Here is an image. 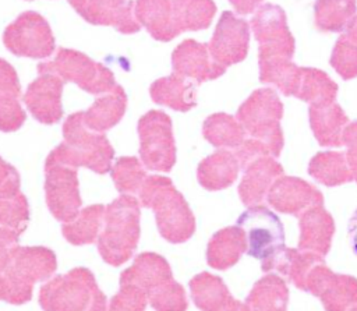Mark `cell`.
<instances>
[{
    "mask_svg": "<svg viewBox=\"0 0 357 311\" xmlns=\"http://www.w3.org/2000/svg\"><path fill=\"white\" fill-rule=\"evenodd\" d=\"M4 46L14 54L32 59L49 57L54 38L47 21L35 11L20 14L3 33Z\"/></svg>",
    "mask_w": 357,
    "mask_h": 311,
    "instance_id": "10",
    "label": "cell"
},
{
    "mask_svg": "<svg viewBox=\"0 0 357 311\" xmlns=\"http://www.w3.org/2000/svg\"><path fill=\"white\" fill-rule=\"evenodd\" d=\"M238 170L240 163L236 153L226 149H219L206 156L198 165L197 179L204 188L218 191L230 187L236 181Z\"/></svg>",
    "mask_w": 357,
    "mask_h": 311,
    "instance_id": "27",
    "label": "cell"
},
{
    "mask_svg": "<svg viewBox=\"0 0 357 311\" xmlns=\"http://www.w3.org/2000/svg\"><path fill=\"white\" fill-rule=\"evenodd\" d=\"M110 176L121 194H135L146 179L145 166L135 156H121L112 165Z\"/></svg>",
    "mask_w": 357,
    "mask_h": 311,
    "instance_id": "37",
    "label": "cell"
},
{
    "mask_svg": "<svg viewBox=\"0 0 357 311\" xmlns=\"http://www.w3.org/2000/svg\"><path fill=\"white\" fill-rule=\"evenodd\" d=\"M308 173L326 187H336L353 181L346 153L342 152H318L308 163Z\"/></svg>",
    "mask_w": 357,
    "mask_h": 311,
    "instance_id": "32",
    "label": "cell"
},
{
    "mask_svg": "<svg viewBox=\"0 0 357 311\" xmlns=\"http://www.w3.org/2000/svg\"><path fill=\"white\" fill-rule=\"evenodd\" d=\"M346 158L353 174V180L357 183V148L356 149H347Z\"/></svg>",
    "mask_w": 357,
    "mask_h": 311,
    "instance_id": "48",
    "label": "cell"
},
{
    "mask_svg": "<svg viewBox=\"0 0 357 311\" xmlns=\"http://www.w3.org/2000/svg\"><path fill=\"white\" fill-rule=\"evenodd\" d=\"M79 15L93 25H110L123 33L139 31L131 0H88Z\"/></svg>",
    "mask_w": 357,
    "mask_h": 311,
    "instance_id": "24",
    "label": "cell"
},
{
    "mask_svg": "<svg viewBox=\"0 0 357 311\" xmlns=\"http://www.w3.org/2000/svg\"><path fill=\"white\" fill-rule=\"evenodd\" d=\"M350 311H357V305H356V307H353Z\"/></svg>",
    "mask_w": 357,
    "mask_h": 311,
    "instance_id": "51",
    "label": "cell"
},
{
    "mask_svg": "<svg viewBox=\"0 0 357 311\" xmlns=\"http://www.w3.org/2000/svg\"><path fill=\"white\" fill-rule=\"evenodd\" d=\"M229 1L238 14H250L255 11L262 3V0H229Z\"/></svg>",
    "mask_w": 357,
    "mask_h": 311,
    "instance_id": "46",
    "label": "cell"
},
{
    "mask_svg": "<svg viewBox=\"0 0 357 311\" xmlns=\"http://www.w3.org/2000/svg\"><path fill=\"white\" fill-rule=\"evenodd\" d=\"M298 218V250L311 251L325 257L335 234V222L332 215L324 206H312L304 211Z\"/></svg>",
    "mask_w": 357,
    "mask_h": 311,
    "instance_id": "22",
    "label": "cell"
},
{
    "mask_svg": "<svg viewBox=\"0 0 357 311\" xmlns=\"http://www.w3.org/2000/svg\"><path fill=\"white\" fill-rule=\"evenodd\" d=\"M247 238V254L259 261L284 245V230L280 219L265 205L248 206L237 219Z\"/></svg>",
    "mask_w": 357,
    "mask_h": 311,
    "instance_id": "11",
    "label": "cell"
},
{
    "mask_svg": "<svg viewBox=\"0 0 357 311\" xmlns=\"http://www.w3.org/2000/svg\"><path fill=\"white\" fill-rule=\"evenodd\" d=\"M310 126L318 144L322 146H342V134L349 124L343 109L336 103L310 106Z\"/></svg>",
    "mask_w": 357,
    "mask_h": 311,
    "instance_id": "28",
    "label": "cell"
},
{
    "mask_svg": "<svg viewBox=\"0 0 357 311\" xmlns=\"http://www.w3.org/2000/svg\"><path fill=\"white\" fill-rule=\"evenodd\" d=\"M194 304L201 311H245L244 303L236 300L223 279L209 272H201L190 280Z\"/></svg>",
    "mask_w": 357,
    "mask_h": 311,
    "instance_id": "23",
    "label": "cell"
},
{
    "mask_svg": "<svg viewBox=\"0 0 357 311\" xmlns=\"http://www.w3.org/2000/svg\"><path fill=\"white\" fill-rule=\"evenodd\" d=\"M304 291L318 297L325 311H350L357 305V279L332 272L325 262L311 268Z\"/></svg>",
    "mask_w": 357,
    "mask_h": 311,
    "instance_id": "14",
    "label": "cell"
},
{
    "mask_svg": "<svg viewBox=\"0 0 357 311\" xmlns=\"http://www.w3.org/2000/svg\"><path fill=\"white\" fill-rule=\"evenodd\" d=\"M20 174L17 169L0 156V197L20 192Z\"/></svg>",
    "mask_w": 357,
    "mask_h": 311,
    "instance_id": "44",
    "label": "cell"
},
{
    "mask_svg": "<svg viewBox=\"0 0 357 311\" xmlns=\"http://www.w3.org/2000/svg\"><path fill=\"white\" fill-rule=\"evenodd\" d=\"M188 0H137L134 14L156 40L167 42L183 32V14Z\"/></svg>",
    "mask_w": 357,
    "mask_h": 311,
    "instance_id": "16",
    "label": "cell"
},
{
    "mask_svg": "<svg viewBox=\"0 0 357 311\" xmlns=\"http://www.w3.org/2000/svg\"><path fill=\"white\" fill-rule=\"evenodd\" d=\"M38 73H54L64 81L74 82L92 95L110 92L119 85L107 67L93 61L81 52L64 47L57 50V54L52 61L40 63L38 66Z\"/></svg>",
    "mask_w": 357,
    "mask_h": 311,
    "instance_id": "8",
    "label": "cell"
},
{
    "mask_svg": "<svg viewBox=\"0 0 357 311\" xmlns=\"http://www.w3.org/2000/svg\"><path fill=\"white\" fill-rule=\"evenodd\" d=\"M64 79L54 73H40L24 95L29 113L42 124H56L63 116L61 93Z\"/></svg>",
    "mask_w": 357,
    "mask_h": 311,
    "instance_id": "18",
    "label": "cell"
},
{
    "mask_svg": "<svg viewBox=\"0 0 357 311\" xmlns=\"http://www.w3.org/2000/svg\"><path fill=\"white\" fill-rule=\"evenodd\" d=\"M139 219V201L131 194H121L105 208L98 251L106 264L119 266L132 257L141 234Z\"/></svg>",
    "mask_w": 357,
    "mask_h": 311,
    "instance_id": "4",
    "label": "cell"
},
{
    "mask_svg": "<svg viewBox=\"0 0 357 311\" xmlns=\"http://www.w3.org/2000/svg\"><path fill=\"white\" fill-rule=\"evenodd\" d=\"M43 311H106V296L93 273L84 266L54 276L39 289Z\"/></svg>",
    "mask_w": 357,
    "mask_h": 311,
    "instance_id": "6",
    "label": "cell"
},
{
    "mask_svg": "<svg viewBox=\"0 0 357 311\" xmlns=\"http://www.w3.org/2000/svg\"><path fill=\"white\" fill-rule=\"evenodd\" d=\"M139 158L145 169L170 172L176 163V144L170 117L160 110L145 113L138 121Z\"/></svg>",
    "mask_w": 357,
    "mask_h": 311,
    "instance_id": "9",
    "label": "cell"
},
{
    "mask_svg": "<svg viewBox=\"0 0 357 311\" xmlns=\"http://www.w3.org/2000/svg\"><path fill=\"white\" fill-rule=\"evenodd\" d=\"M331 66L343 79L357 77V45L342 35L332 50Z\"/></svg>",
    "mask_w": 357,
    "mask_h": 311,
    "instance_id": "39",
    "label": "cell"
},
{
    "mask_svg": "<svg viewBox=\"0 0 357 311\" xmlns=\"http://www.w3.org/2000/svg\"><path fill=\"white\" fill-rule=\"evenodd\" d=\"M197 82L176 73L156 79L149 93L155 103L167 106L173 110L187 112L197 105Z\"/></svg>",
    "mask_w": 357,
    "mask_h": 311,
    "instance_id": "26",
    "label": "cell"
},
{
    "mask_svg": "<svg viewBox=\"0 0 357 311\" xmlns=\"http://www.w3.org/2000/svg\"><path fill=\"white\" fill-rule=\"evenodd\" d=\"M127 107V95L117 85L113 91L98 98L88 110L82 112L85 126L96 132H105L114 127L124 116Z\"/></svg>",
    "mask_w": 357,
    "mask_h": 311,
    "instance_id": "29",
    "label": "cell"
},
{
    "mask_svg": "<svg viewBox=\"0 0 357 311\" xmlns=\"http://www.w3.org/2000/svg\"><path fill=\"white\" fill-rule=\"evenodd\" d=\"M21 85L14 67L0 59V100L6 98H20Z\"/></svg>",
    "mask_w": 357,
    "mask_h": 311,
    "instance_id": "43",
    "label": "cell"
},
{
    "mask_svg": "<svg viewBox=\"0 0 357 311\" xmlns=\"http://www.w3.org/2000/svg\"><path fill=\"white\" fill-rule=\"evenodd\" d=\"M356 15V0H315L314 4V21L321 32H343Z\"/></svg>",
    "mask_w": 357,
    "mask_h": 311,
    "instance_id": "35",
    "label": "cell"
},
{
    "mask_svg": "<svg viewBox=\"0 0 357 311\" xmlns=\"http://www.w3.org/2000/svg\"><path fill=\"white\" fill-rule=\"evenodd\" d=\"M142 206L155 212L159 234L169 243L180 244L195 232V218L183 194L165 176H146L138 191Z\"/></svg>",
    "mask_w": 357,
    "mask_h": 311,
    "instance_id": "2",
    "label": "cell"
},
{
    "mask_svg": "<svg viewBox=\"0 0 357 311\" xmlns=\"http://www.w3.org/2000/svg\"><path fill=\"white\" fill-rule=\"evenodd\" d=\"M342 142L346 145L347 149H356L357 148V120L353 123H349L342 134Z\"/></svg>",
    "mask_w": 357,
    "mask_h": 311,
    "instance_id": "45",
    "label": "cell"
},
{
    "mask_svg": "<svg viewBox=\"0 0 357 311\" xmlns=\"http://www.w3.org/2000/svg\"><path fill=\"white\" fill-rule=\"evenodd\" d=\"M25 117L20 98H6L0 100V131L11 132L18 130L24 124Z\"/></svg>",
    "mask_w": 357,
    "mask_h": 311,
    "instance_id": "42",
    "label": "cell"
},
{
    "mask_svg": "<svg viewBox=\"0 0 357 311\" xmlns=\"http://www.w3.org/2000/svg\"><path fill=\"white\" fill-rule=\"evenodd\" d=\"M243 179L238 184V195L245 206L262 204L273 181L283 176L282 165L272 155H261L245 163Z\"/></svg>",
    "mask_w": 357,
    "mask_h": 311,
    "instance_id": "20",
    "label": "cell"
},
{
    "mask_svg": "<svg viewBox=\"0 0 357 311\" xmlns=\"http://www.w3.org/2000/svg\"><path fill=\"white\" fill-rule=\"evenodd\" d=\"M21 233L0 226V301L24 304L31 300L33 285L49 279L57 268L47 247L18 244Z\"/></svg>",
    "mask_w": 357,
    "mask_h": 311,
    "instance_id": "1",
    "label": "cell"
},
{
    "mask_svg": "<svg viewBox=\"0 0 357 311\" xmlns=\"http://www.w3.org/2000/svg\"><path fill=\"white\" fill-rule=\"evenodd\" d=\"M337 85L329 75L318 68L301 67L300 79L294 98L307 102L310 106L329 105L336 100Z\"/></svg>",
    "mask_w": 357,
    "mask_h": 311,
    "instance_id": "31",
    "label": "cell"
},
{
    "mask_svg": "<svg viewBox=\"0 0 357 311\" xmlns=\"http://www.w3.org/2000/svg\"><path fill=\"white\" fill-rule=\"evenodd\" d=\"M325 257L311 251L298 248H289L282 245L275 252L261 261V269L268 272H278L290 280L297 289L304 290L305 278L311 268L319 262H325Z\"/></svg>",
    "mask_w": 357,
    "mask_h": 311,
    "instance_id": "21",
    "label": "cell"
},
{
    "mask_svg": "<svg viewBox=\"0 0 357 311\" xmlns=\"http://www.w3.org/2000/svg\"><path fill=\"white\" fill-rule=\"evenodd\" d=\"M120 282L139 286L155 311H185L184 287L174 280L166 258L156 252H141L120 275Z\"/></svg>",
    "mask_w": 357,
    "mask_h": 311,
    "instance_id": "5",
    "label": "cell"
},
{
    "mask_svg": "<svg viewBox=\"0 0 357 311\" xmlns=\"http://www.w3.org/2000/svg\"><path fill=\"white\" fill-rule=\"evenodd\" d=\"M347 236L351 251L357 255V209L353 212L349 225H347Z\"/></svg>",
    "mask_w": 357,
    "mask_h": 311,
    "instance_id": "47",
    "label": "cell"
},
{
    "mask_svg": "<svg viewBox=\"0 0 357 311\" xmlns=\"http://www.w3.org/2000/svg\"><path fill=\"white\" fill-rule=\"evenodd\" d=\"M349 40H351L353 43L357 45V15L351 20V22L347 25V28L344 29L343 33Z\"/></svg>",
    "mask_w": 357,
    "mask_h": 311,
    "instance_id": "49",
    "label": "cell"
},
{
    "mask_svg": "<svg viewBox=\"0 0 357 311\" xmlns=\"http://www.w3.org/2000/svg\"><path fill=\"white\" fill-rule=\"evenodd\" d=\"M248 43V22L238 18L231 11H225L219 18L208 47L213 61L226 68L245 59Z\"/></svg>",
    "mask_w": 357,
    "mask_h": 311,
    "instance_id": "15",
    "label": "cell"
},
{
    "mask_svg": "<svg viewBox=\"0 0 357 311\" xmlns=\"http://www.w3.org/2000/svg\"><path fill=\"white\" fill-rule=\"evenodd\" d=\"M247 252V238L244 230L236 225L216 232L206 245V262L211 268L225 271L237 264Z\"/></svg>",
    "mask_w": 357,
    "mask_h": 311,
    "instance_id": "25",
    "label": "cell"
},
{
    "mask_svg": "<svg viewBox=\"0 0 357 311\" xmlns=\"http://www.w3.org/2000/svg\"><path fill=\"white\" fill-rule=\"evenodd\" d=\"M205 139L216 148H238L245 139V130L240 121L227 113H215L202 126Z\"/></svg>",
    "mask_w": 357,
    "mask_h": 311,
    "instance_id": "36",
    "label": "cell"
},
{
    "mask_svg": "<svg viewBox=\"0 0 357 311\" xmlns=\"http://www.w3.org/2000/svg\"><path fill=\"white\" fill-rule=\"evenodd\" d=\"M29 220V205L20 191L14 195L0 197V226L22 233Z\"/></svg>",
    "mask_w": 357,
    "mask_h": 311,
    "instance_id": "38",
    "label": "cell"
},
{
    "mask_svg": "<svg viewBox=\"0 0 357 311\" xmlns=\"http://www.w3.org/2000/svg\"><path fill=\"white\" fill-rule=\"evenodd\" d=\"M266 201L273 209L294 216L308 208L324 206L322 192L305 180L293 176L278 177L268 191Z\"/></svg>",
    "mask_w": 357,
    "mask_h": 311,
    "instance_id": "17",
    "label": "cell"
},
{
    "mask_svg": "<svg viewBox=\"0 0 357 311\" xmlns=\"http://www.w3.org/2000/svg\"><path fill=\"white\" fill-rule=\"evenodd\" d=\"M173 71L197 84L220 77L226 68L213 61L209 47L192 39L181 42L172 54Z\"/></svg>",
    "mask_w": 357,
    "mask_h": 311,
    "instance_id": "19",
    "label": "cell"
},
{
    "mask_svg": "<svg viewBox=\"0 0 357 311\" xmlns=\"http://www.w3.org/2000/svg\"><path fill=\"white\" fill-rule=\"evenodd\" d=\"M251 29L258 42V59L293 57L294 38L287 26L286 14L276 4H262L251 18Z\"/></svg>",
    "mask_w": 357,
    "mask_h": 311,
    "instance_id": "12",
    "label": "cell"
},
{
    "mask_svg": "<svg viewBox=\"0 0 357 311\" xmlns=\"http://www.w3.org/2000/svg\"><path fill=\"white\" fill-rule=\"evenodd\" d=\"M216 6L212 0H188L183 14V29L198 31L209 26Z\"/></svg>",
    "mask_w": 357,
    "mask_h": 311,
    "instance_id": "41",
    "label": "cell"
},
{
    "mask_svg": "<svg viewBox=\"0 0 357 311\" xmlns=\"http://www.w3.org/2000/svg\"><path fill=\"white\" fill-rule=\"evenodd\" d=\"M74 8H75V11L79 14L82 10H84V7H85V4H86V1L88 0H67Z\"/></svg>",
    "mask_w": 357,
    "mask_h": 311,
    "instance_id": "50",
    "label": "cell"
},
{
    "mask_svg": "<svg viewBox=\"0 0 357 311\" xmlns=\"http://www.w3.org/2000/svg\"><path fill=\"white\" fill-rule=\"evenodd\" d=\"M283 105L272 88L255 89L238 107L236 119L245 132L264 142L272 156L278 158L283 149V132L280 119Z\"/></svg>",
    "mask_w": 357,
    "mask_h": 311,
    "instance_id": "7",
    "label": "cell"
},
{
    "mask_svg": "<svg viewBox=\"0 0 357 311\" xmlns=\"http://www.w3.org/2000/svg\"><path fill=\"white\" fill-rule=\"evenodd\" d=\"M45 197L50 213L60 222L73 220L81 211L77 169L45 162Z\"/></svg>",
    "mask_w": 357,
    "mask_h": 311,
    "instance_id": "13",
    "label": "cell"
},
{
    "mask_svg": "<svg viewBox=\"0 0 357 311\" xmlns=\"http://www.w3.org/2000/svg\"><path fill=\"white\" fill-rule=\"evenodd\" d=\"M289 289L276 273H265L250 290L244 305L245 311H286Z\"/></svg>",
    "mask_w": 357,
    "mask_h": 311,
    "instance_id": "30",
    "label": "cell"
},
{
    "mask_svg": "<svg viewBox=\"0 0 357 311\" xmlns=\"http://www.w3.org/2000/svg\"><path fill=\"white\" fill-rule=\"evenodd\" d=\"M258 66L261 82L275 85L286 96H294L301 67L294 64L290 57L275 56L258 59Z\"/></svg>",
    "mask_w": 357,
    "mask_h": 311,
    "instance_id": "33",
    "label": "cell"
},
{
    "mask_svg": "<svg viewBox=\"0 0 357 311\" xmlns=\"http://www.w3.org/2000/svg\"><path fill=\"white\" fill-rule=\"evenodd\" d=\"M146 304V293L139 286L120 282V289L112 297L106 311H145Z\"/></svg>",
    "mask_w": 357,
    "mask_h": 311,
    "instance_id": "40",
    "label": "cell"
},
{
    "mask_svg": "<svg viewBox=\"0 0 357 311\" xmlns=\"http://www.w3.org/2000/svg\"><path fill=\"white\" fill-rule=\"evenodd\" d=\"M64 141L46 158V162L61 163L78 169L79 166L105 174L110 172L114 149L106 135L89 130L82 119V112L70 114L63 123Z\"/></svg>",
    "mask_w": 357,
    "mask_h": 311,
    "instance_id": "3",
    "label": "cell"
},
{
    "mask_svg": "<svg viewBox=\"0 0 357 311\" xmlns=\"http://www.w3.org/2000/svg\"><path fill=\"white\" fill-rule=\"evenodd\" d=\"M105 205H89L78 212V215L61 226L64 238L74 245L92 244L98 240L105 215Z\"/></svg>",
    "mask_w": 357,
    "mask_h": 311,
    "instance_id": "34",
    "label": "cell"
}]
</instances>
